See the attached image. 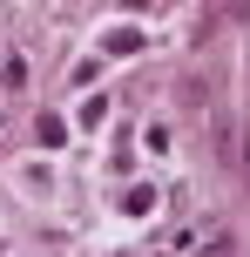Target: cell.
<instances>
[{
    "instance_id": "6da1fadb",
    "label": "cell",
    "mask_w": 250,
    "mask_h": 257,
    "mask_svg": "<svg viewBox=\"0 0 250 257\" xmlns=\"http://www.w3.org/2000/svg\"><path fill=\"white\" fill-rule=\"evenodd\" d=\"M108 48H115V54H129V48H142V34H135V27H115V34H108Z\"/></svg>"
}]
</instances>
